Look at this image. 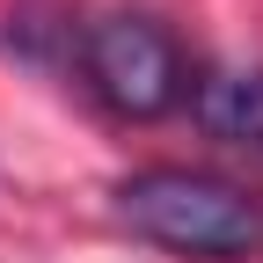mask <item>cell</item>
Segmentation results:
<instances>
[{
    "label": "cell",
    "mask_w": 263,
    "mask_h": 263,
    "mask_svg": "<svg viewBox=\"0 0 263 263\" xmlns=\"http://www.w3.org/2000/svg\"><path fill=\"white\" fill-rule=\"evenodd\" d=\"M88 81L95 95L117 110V117H168L183 103V51L161 22H139V15H110L88 29Z\"/></svg>",
    "instance_id": "obj_2"
},
{
    "label": "cell",
    "mask_w": 263,
    "mask_h": 263,
    "mask_svg": "<svg viewBox=\"0 0 263 263\" xmlns=\"http://www.w3.org/2000/svg\"><path fill=\"white\" fill-rule=\"evenodd\" d=\"M117 212L132 234H146L176 256H205V263H227V256H249L263 249V205L249 190L219 183V176H197V168H146L117 190Z\"/></svg>",
    "instance_id": "obj_1"
},
{
    "label": "cell",
    "mask_w": 263,
    "mask_h": 263,
    "mask_svg": "<svg viewBox=\"0 0 263 263\" xmlns=\"http://www.w3.org/2000/svg\"><path fill=\"white\" fill-rule=\"evenodd\" d=\"M197 124L227 146H263V73L256 66H212L190 95Z\"/></svg>",
    "instance_id": "obj_3"
}]
</instances>
